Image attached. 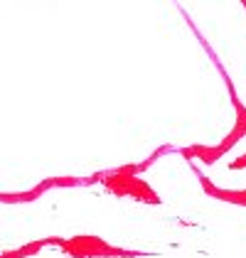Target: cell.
<instances>
[{
	"mask_svg": "<svg viewBox=\"0 0 246 258\" xmlns=\"http://www.w3.org/2000/svg\"><path fill=\"white\" fill-rule=\"evenodd\" d=\"M54 246H59L67 256L72 258H131V256H141L138 251H123L116 248L111 243L101 241L99 236H74L69 241L64 238H52Z\"/></svg>",
	"mask_w": 246,
	"mask_h": 258,
	"instance_id": "cell-1",
	"label": "cell"
},
{
	"mask_svg": "<svg viewBox=\"0 0 246 258\" xmlns=\"http://www.w3.org/2000/svg\"><path fill=\"white\" fill-rule=\"evenodd\" d=\"M99 179H103V184H106V189L111 195L133 197V199H138V202H148V204H160V197L153 192V187L145 184L143 179H138L136 175H126L121 170H116V172L101 175Z\"/></svg>",
	"mask_w": 246,
	"mask_h": 258,
	"instance_id": "cell-2",
	"label": "cell"
},
{
	"mask_svg": "<svg viewBox=\"0 0 246 258\" xmlns=\"http://www.w3.org/2000/svg\"><path fill=\"white\" fill-rule=\"evenodd\" d=\"M197 177H200V182H202V187H205V192L209 195V197L246 207V189H219V187H214V184H212V182H209L202 172H197Z\"/></svg>",
	"mask_w": 246,
	"mask_h": 258,
	"instance_id": "cell-3",
	"label": "cell"
},
{
	"mask_svg": "<svg viewBox=\"0 0 246 258\" xmlns=\"http://www.w3.org/2000/svg\"><path fill=\"white\" fill-rule=\"evenodd\" d=\"M180 153H182L184 158H200L202 162H214V160L222 158L226 150L222 148V143H219L214 148H209V145H192V148H182Z\"/></svg>",
	"mask_w": 246,
	"mask_h": 258,
	"instance_id": "cell-4",
	"label": "cell"
},
{
	"mask_svg": "<svg viewBox=\"0 0 246 258\" xmlns=\"http://www.w3.org/2000/svg\"><path fill=\"white\" fill-rule=\"evenodd\" d=\"M47 243H52V238H42V241H35V243H27V246H22V248L13 251V253H5L3 258H25V256H32V253H37L42 246H47Z\"/></svg>",
	"mask_w": 246,
	"mask_h": 258,
	"instance_id": "cell-5",
	"label": "cell"
},
{
	"mask_svg": "<svg viewBox=\"0 0 246 258\" xmlns=\"http://www.w3.org/2000/svg\"><path fill=\"white\" fill-rule=\"evenodd\" d=\"M246 167V155L244 158H239L236 162H231V170H244Z\"/></svg>",
	"mask_w": 246,
	"mask_h": 258,
	"instance_id": "cell-6",
	"label": "cell"
}]
</instances>
